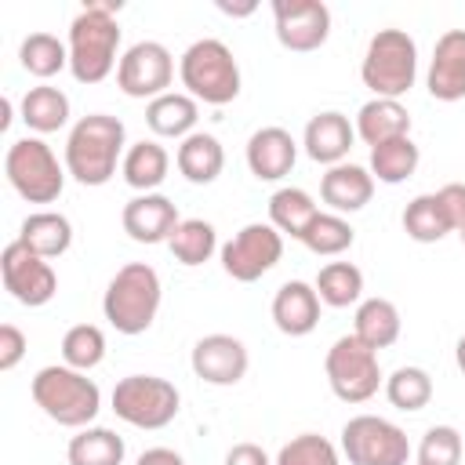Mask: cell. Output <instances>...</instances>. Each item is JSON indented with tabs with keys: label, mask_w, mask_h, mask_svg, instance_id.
<instances>
[{
	"label": "cell",
	"mask_w": 465,
	"mask_h": 465,
	"mask_svg": "<svg viewBox=\"0 0 465 465\" xmlns=\"http://www.w3.org/2000/svg\"><path fill=\"white\" fill-rule=\"evenodd\" d=\"M167 167H171L167 149H163L160 142H153V138H142V142H134V145L124 153L120 174H124V182H127L131 189L153 193V189L167 178Z\"/></svg>",
	"instance_id": "obj_25"
},
{
	"label": "cell",
	"mask_w": 465,
	"mask_h": 465,
	"mask_svg": "<svg viewBox=\"0 0 465 465\" xmlns=\"http://www.w3.org/2000/svg\"><path fill=\"white\" fill-rule=\"evenodd\" d=\"M178 73H182L185 91L196 102L229 105L240 94V65L232 58V51L214 36H203V40L189 44L182 62H178Z\"/></svg>",
	"instance_id": "obj_6"
},
{
	"label": "cell",
	"mask_w": 465,
	"mask_h": 465,
	"mask_svg": "<svg viewBox=\"0 0 465 465\" xmlns=\"http://www.w3.org/2000/svg\"><path fill=\"white\" fill-rule=\"evenodd\" d=\"M341 454L349 458V465H407L411 440L389 418L356 414L341 429Z\"/></svg>",
	"instance_id": "obj_10"
},
{
	"label": "cell",
	"mask_w": 465,
	"mask_h": 465,
	"mask_svg": "<svg viewBox=\"0 0 465 465\" xmlns=\"http://www.w3.org/2000/svg\"><path fill=\"white\" fill-rule=\"evenodd\" d=\"M18 240H22L33 254H40V258H58V254H65L69 243H73V225H69V218L58 214V211H36V214H29V218L22 222Z\"/></svg>",
	"instance_id": "obj_26"
},
{
	"label": "cell",
	"mask_w": 465,
	"mask_h": 465,
	"mask_svg": "<svg viewBox=\"0 0 465 465\" xmlns=\"http://www.w3.org/2000/svg\"><path fill=\"white\" fill-rule=\"evenodd\" d=\"M272 465H341V458H338V447L327 436L302 432V436H294L291 443L280 447Z\"/></svg>",
	"instance_id": "obj_39"
},
{
	"label": "cell",
	"mask_w": 465,
	"mask_h": 465,
	"mask_svg": "<svg viewBox=\"0 0 465 465\" xmlns=\"http://www.w3.org/2000/svg\"><path fill=\"white\" fill-rule=\"evenodd\" d=\"M280 258H283V232L272 222H251V225H243L222 247V269L232 280H240V283L262 280Z\"/></svg>",
	"instance_id": "obj_11"
},
{
	"label": "cell",
	"mask_w": 465,
	"mask_h": 465,
	"mask_svg": "<svg viewBox=\"0 0 465 465\" xmlns=\"http://www.w3.org/2000/svg\"><path fill=\"white\" fill-rule=\"evenodd\" d=\"M352 240H356V229L334 211H320L312 218V225L305 229V236H302V243L312 254H341V251L352 247Z\"/></svg>",
	"instance_id": "obj_37"
},
{
	"label": "cell",
	"mask_w": 465,
	"mask_h": 465,
	"mask_svg": "<svg viewBox=\"0 0 465 465\" xmlns=\"http://www.w3.org/2000/svg\"><path fill=\"white\" fill-rule=\"evenodd\" d=\"M276 40L287 51H316L331 36V11L323 0H276Z\"/></svg>",
	"instance_id": "obj_14"
},
{
	"label": "cell",
	"mask_w": 465,
	"mask_h": 465,
	"mask_svg": "<svg viewBox=\"0 0 465 465\" xmlns=\"http://www.w3.org/2000/svg\"><path fill=\"white\" fill-rule=\"evenodd\" d=\"M127 131L120 116L109 113H87L73 124L65 138V171L80 185H105L116 174V163H124Z\"/></svg>",
	"instance_id": "obj_2"
},
{
	"label": "cell",
	"mask_w": 465,
	"mask_h": 465,
	"mask_svg": "<svg viewBox=\"0 0 465 465\" xmlns=\"http://www.w3.org/2000/svg\"><path fill=\"white\" fill-rule=\"evenodd\" d=\"M225 465H272V461H269V454L258 443H236L225 454Z\"/></svg>",
	"instance_id": "obj_43"
},
{
	"label": "cell",
	"mask_w": 465,
	"mask_h": 465,
	"mask_svg": "<svg viewBox=\"0 0 465 465\" xmlns=\"http://www.w3.org/2000/svg\"><path fill=\"white\" fill-rule=\"evenodd\" d=\"M29 392L33 403L65 429H87L102 411V389L84 371H73L65 363L40 367L29 381Z\"/></svg>",
	"instance_id": "obj_3"
},
{
	"label": "cell",
	"mask_w": 465,
	"mask_h": 465,
	"mask_svg": "<svg viewBox=\"0 0 465 465\" xmlns=\"http://www.w3.org/2000/svg\"><path fill=\"white\" fill-rule=\"evenodd\" d=\"M418 465H461V436L454 425H432L418 443Z\"/></svg>",
	"instance_id": "obj_40"
},
{
	"label": "cell",
	"mask_w": 465,
	"mask_h": 465,
	"mask_svg": "<svg viewBox=\"0 0 465 465\" xmlns=\"http://www.w3.org/2000/svg\"><path fill=\"white\" fill-rule=\"evenodd\" d=\"M312 287H316V294H320L323 305L345 309V305L360 302V294H363V272L352 262H327L320 269V276H316Z\"/></svg>",
	"instance_id": "obj_34"
},
{
	"label": "cell",
	"mask_w": 465,
	"mask_h": 465,
	"mask_svg": "<svg viewBox=\"0 0 465 465\" xmlns=\"http://www.w3.org/2000/svg\"><path fill=\"white\" fill-rule=\"evenodd\" d=\"M7 124H11V102L4 98V102H0V127H7Z\"/></svg>",
	"instance_id": "obj_47"
},
{
	"label": "cell",
	"mask_w": 465,
	"mask_h": 465,
	"mask_svg": "<svg viewBox=\"0 0 465 465\" xmlns=\"http://www.w3.org/2000/svg\"><path fill=\"white\" fill-rule=\"evenodd\" d=\"M356 134L371 149L381 142H392V138H407L411 134V113L396 98H371L356 113Z\"/></svg>",
	"instance_id": "obj_23"
},
{
	"label": "cell",
	"mask_w": 465,
	"mask_h": 465,
	"mask_svg": "<svg viewBox=\"0 0 465 465\" xmlns=\"http://www.w3.org/2000/svg\"><path fill=\"white\" fill-rule=\"evenodd\" d=\"M440 203H443V214L450 222V229H465V182H447L440 193Z\"/></svg>",
	"instance_id": "obj_42"
},
{
	"label": "cell",
	"mask_w": 465,
	"mask_h": 465,
	"mask_svg": "<svg viewBox=\"0 0 465 465\" xmlns=\"http://www.w3.org/2000/svg\"><path fill=\"white\" fill-rule=\"evenodd\" d=\"M167 247H171L174 262H182V265H203L214 254V247H218V232L203 218H182L178 229H174V236L167 240Z\"/></svg>",
	"instance_id": "obj_35"
},
{
	"label": "cell",
	"mask_w": 465,
	"mask_h": 465,
	"mask_svg": "<svg viewBox=\"0 0 465 465\" xmlns=\"http://www.w3.org/2000/svg\"><path fill=\"white\" fill-rule=\"evenodd\" d=\"M298 160V142L283 127H258L247 138V167L258 182H280Z\"/></svg>",
	"instance_id": "obj_18"
},
{
	"label": "cell",
	"mask_w": 465,
	"mask_h": 465,
	"mask_svg": "<svg viewBox=\"0 0 465 465\" xmlns=\"http://www.w3.org/2000/svg\"><path fill=\"white\" fill-rule=\"evenodd\" d=\"M331 392L341 403H363L378 392L381 385V367H378V352L371 345H363L356 334H341L323 360Z\"/></svg>",
	"instance_id": "obj_9"
},
{
	"label": "cell",
	"mask_w": 465,
	"mask_h": 465,
	"mask_svg": "<svg viewBox=\"0 0 465 465\" xmlns=\"http://www.w3.org/2000/svg\"><path fill=\"white\" fill-rule=\"evenodd\" d=\"M196 120H200V105L193 94L182 91H167L145 105V124L160 138H189Z\"/></svg>",
	"instance_id": "obj_24"
},
{
	"label": "cell",
	"mask_w": 465,
	"mask_h": 465,
	"mask_svg": "<svg viewBox=\"0 0 465 465\" xmlns=\"http://www.w3.org/2000/svg\"><path fill=\"white\" fill-rule=\"evenodd\" d=\"M102 356H105V334L94 323H76V327L65 331V338H62V360H65V367L87 374L91 367L102 363Z\"/></svg>",
	"instance_id": "obj_38"
},
{
	"label": "cell",
	"mask_w": 465,
	"mask_h": 465,
	"mask_svg": "<svg viewBox=\"0 0 465 465\" xmlns=\"http://www.w3.org/2000/svg\"><path fill=\"white\" fill-rule=\"evenodd\" d=\"M69 120V98L51 87V84H40V87H29L25 98H22V124L36 134H51L58 127H65Z\"/></svg>",
	"instance_id": "obj_30"
},
{
	"label": "cell",
	"mask_w": 465,
	"mask_h": 465,
	"mask_svg": "<svg viewBox=\"0 0 465 465\" xmlns=\"http://www.w3.org/2000/svg\"><path fill=\"white\" fill-rule=\"evenodd\" d=\"M218 11H225V15H251V11H254V4H243V7H232V4H218Z\"/></svg>",
	"instance_id": "obj_45"
},
{
	"label": "cell",
	"mask_w": 465,
	"mask_h": 465,
	"mask_svg": "<svg viewBox=\"0 0 465 465\" xmlns=\"http://www.w3.org/2000/svg\"><path fill=\"white\" fill-rule=\"evenodd\" d=\"M0 276H4V287L11 291L15 302L36 309V305H47L58 291V276L51 269L47 258L33 254L22 240H11L0 254Z\"/></svg>",
	"instance_id": "obj_13"
},
{
	"label": "cell",
	"mask_w": 465,
	"mask_h": 465,
	"mask_svg": "<svg viewBox=\"0 0 465 465\" xmlns=\"http://www.w3.org/2000/svg\"><path fill=\"white\" fill-rule=\"evenodd\" d=\"M385 396L396 411H421L432 400V378L421 367H396L385 378Z\"/></svg>",
	"instance_id": "obj_36"
},
{
	"label": "cell",
	"mask_w": 465,
	"mask_h": 465,
	"mask_svg": "<svg viewBox=\"0 0 465 465\" xmlns=\"http://www.w3.org/2000/svg\"><path fill=\"white\" fill-rule=\"evenodd\" d=\"M418 160H421V153L411 142V134L392 138V142H381V145L371 149V174L385 185H400L418 171Z\"/></svg>",
	"instance_id": "obj_31"
},
{
	"label": "cell",
	"mask_w": 465,
	"mask_h": 465,
	"mask_svg": "<svg viewBox=\"0 0 465 465\" xmlns=\"http://www.w3.org/2000/svg\"><path fill=\"white\" fill-rule=\"evenodd\" d=\"M178 389L156 374H127L113 389V414L134 429H163L178 418Z\"/></svg>",
	"instance_id": "obj_8"
},
{
	"label": "cell",
	"mask_w": 465,
	"mask_h": 465,
	"mask_svg": "<svg viewBox=\"0 0 465 465\" xmlns=\"http://www.w3.org/2000/svg\"><path fill=\"white\" fill-rule=\"evenodd\" d=\"M352 142H356V127L349 124L345 113H334V109L316 113V116L305 124V138H302L309 160H316V163H323V167L345 163Z\"/></svg>",
	"instance_id": "obj_19"
},
{
	"label": "cell",
	"mask_w": 465,
	"mask_h": 465,
	"mask_svg": "<svg viewBox=\"0 0 465 465\" xmlns=\"http://www.w3.org/2000/svg\"><path fill=\"white\" fill-rule=\"evenodd\" d=\"M403 232H407L411 240H418V243H436V240H443L447 232H454L436 193H421V196H414V200L403 207Z\"/></svg>",
	"instance_id": "obj_32"
},
{
	"label": "cell",
	"mask_w": 465,
	"mask_h": 465,
	"mask_svg": "<svg viewBox=\"0 0 465 465\" xmlns=\"http://www.w3.org/2000/svg\"><path fill=\"white\" fill-rule=\"evenodd\" d=\"M374 196V174L360 163H334L320 178V200L334 214H352L363 211Z\"/></svg>",
	"instance_id": "obj_20"
},
{
	"label": "cell",
	"mask_w": 465,
	"mask_h": 465,
	"mask_svg": "<svg viewBox=\"0 0 465 465\" xmlns=\"http://www.w3.org/2000/svg\"><path fill=\"white\" fill-rule=\"evenodd\" d=\"M360 76L374 91V98L400 102L418 76V44L403 29H378L363 51Z\"/></svg>",
	"instance_id": "obj_5"
},
{
	"label": "cell",
	"mask_w": 465,
	"mask_h": 465,
	"mask_svg": "<svg viewBox=\"0 0 465 465\" xmlns=\"http://www.w3.org/2000/svg\"><path fill=\"white\" fill-rule=\"evenodd\" d=\"M458 236H461V243H465V229H461V232H458Z\"/></svg>",
	"instance_id": "obj_48"
},
{
	"label": "cell",
	"mask_w": 465,
	"mask_h": 465,
	"mask_svg": "<svg viewBox=\"0 0 465 465\" xmlns=\"http://www.w3.org/2000/svg\"><path fill=\"white\" fill-rule=\"evenodd\" d=\"M174 163H178V171H182L185 182L211 185L222 174V167H225V149H222V142L214 134L193 131L189 138H182V145L174 153Z\"/></svg>",
	"instance_id": "obj_22"
},
{
	"label": "cell",
	"mask_w": 465,
	"mask_h": 465,
	"mask_svg": "<svg viewBox=\"0 0 465 465\" xmlns=\"http://www.w3.org/2000/svg\"><path fill=\"white\" fill-rule=\"evenodd\" d=\"M124 454H127L124 440L113 429H102V425L80 429L65 447L69 465H124Z\"/></svg>",
	"instance_id": "obj_29"
},
{
	"label": "cell",
	"mask_w": 465,
	"mask_h": 465,
	"mask_svg": "<svg viewBox=\"0 0 465 465\" xmlns=\"http://www.w3.org/2000/svg\"><path fill=\"white\" fill-rule=\"evenodd\" d=\"M11 189L29 203H54L65 189V171L44 138H18L4 156Z\"/></svg>",
	"instance_id": "obj_7"
},
{
	"label": "cell",
	"mask_w": 465,
	"mask_h": 465,
	"mask_svg": "<svg viewBox=\"0 0 465 465\" xmlns=\"http://www.w3.org/2000/svg\"><path fill=\"white\" fill-rule=\"evenodd\" d=\"M18 62L25 73L47 80L69 65V44H62L54 33H29L18 47Z\"/></svg>",
	"instance_id": "obj_33"
},
{
	"label": "cell",
	"mask_w": 465,
	"mask_h": 465,
	"mask_svg": "<svg viewBox=\"0 0 465 465\" xmlns=\"http://www.w3.org/2000/svg\"><path fill=\"white\" fill-rule=\"evenodd\" d=\"M429 94L436 102H461L465 98V29H447L429 62Z\"/></svg>",
	"instance_id": "obj_17"
},
{
	"label": "cell",
	"mask_w": 465,
	"mask_h": 465,
	"mask_svg": "<svg viewBox=\"0 0 465 465\" xmlns=\"http://www.w3.org/2000/svg\"><path fill=\"white\" fill-rule=\"evenodd\" d=\"M25 349H29L25 334L15 323H4L0 327V371H15L22 363V356H25Z\"/></svg>",
	"instance_id": "obj_41"
},
{
	"label": "cell",
	"mask_w": 465,
	"mask_h": 465,
	"mask_svg": "<svg viewBox=\"0 0 465 465\" xmlns=\"http://www.w3.org/2000/svg\"><path fill=\"white\" fill-rule=\"evenodd\" d=\"M400 309L389 302V298H367V302H360V309H356V323H352V334L363 341V345H371L374 352L378 349H389L396 338H400Z\"/></svg>",
	"instance_id": "obj_27"
},
{
	"label": "cell",
	"mask_w": 465,
	"mask_h": 465,
	"mask_svg": "<svg viewBox=\"0 0 465 465\" xmlns=\"http://www.w3.org/2000/svg\"><path fill=\"white\" fill-rule=\"evenodd\" d=\"M124 232L134 243H167L178 229V207L163 193H138L134 200L124 203Z\"/></svg>",
	"instance_id": "obj_16"
},
{
	"label": "cell",
	"mask_w": 465,
	"mask_h": 465,
	"mask_svg": "<svg viewBox=\"0 0 465 465\" xmlns=\"http://www.w3.org/2000/svg\"><path fill=\"white\" fill-rule=\"evenodd\" d=\"M174 80V58L163 44L156 40H138L124 51L120 65H116V87L127 98H160L167 94Z\"/></svg>",
	"instance_id": "obj_12"
},
{
	"label": "cell",
	"mask_w": 465,
	"mask_h": 465,
	"mask_svg": "<svg viewBox=\"0 0 465 465\" xmlns=\"http://www.w3.org/2000/svg\"><path fill=\"white\" fill-rule=\"evenodd\" d=\"M160 276L145 262H127L105 287L102 312L120 334H145L160 312Z\"/></svg>",
	"instance_id": "obj_4"
},
{
	"label": "cell",
	"mask_w": 465,
	"mask_h": 465,
	"mask_svg": "<svg viewBox=\"0 0 465 465\" xmlns=\"http://www.w3.org/2000/svg\"><path fill=\"white\" fill-rule=\"evenodd\" d=\"M316 214H320V207H316L312 196H309L305 189H298V185H283V189H276V193L269 196V222H272L283 236L302 240Z\"/></svg>",
	"instance_id": "obj_28"
},
{
	"label": "cell",
	"mask_w": 465,
	"mask_h": 465,
	"mask_svg": "<svg viewBox=\"0 0 465 465\" xmlns=\"http://www.w3.org/2000/svg\"><path fill=\"white\" fill-rule=\"evenodd\" d=\"M454 360H458V371L465 374V334L458 338V349H454Z\"/></svg>",
	"instance_id": "obj_46"
},
{
	"label": "cell",
	"mask_w": 465,
	"mask_h": 465,
	"mask_svg": "<svg viewBox=\"0 0 465 465\" xmlns=\"http://www.w3.org/2000/svg\"><path fill=\"white\" fill-rule=\"evenodd\" d=\"M193 374L203 378L207 385H236L247 374V345L232 334H203L193 345Z\"/></svg>",
	"instance_id": "obj_15"
},
{
	"label": "cell",
	"mask_w": 465,
	"mask_h": 465,
	"mask_svg": "<svg viewBox=\"0 0 465 465\" xmlns=\"http://www.w3.org/2000/svg\"><path fill=\"white\" fill-rule=\"evenodd\" d=\"M272 323L291 338L312 334L316 323H320V294H316V287L305 283V280H287L272 298Z\"/></svg>",
	"instance_id": "obj_21"
},
{
	"label": "cell",
	"mask_w": 465,
	"mask_h": 465,
	"mask_svg": "<svg viewBox=\"0 0 465 465\" xmlns=\"http://www.w3.org/2000/svg\"><path fill=\"white\" fill-rule=\"evenodd\" d=\"M134 465H185V461H182V454L171 450V447H149V450L138 454Z\"/></svg>",
	"instance_id": "obj_44"
},
{
	"label": "cell",
	"mask_w": 465,
	"mask_h": 465,
	"mask_svg": "<svg viewBox=\"0 0 465 465\" xmlns=\"http://www.w3.org/2000/svg\"><path fill=\"white\" fill-rule=\"evenodd\" d=\"M120 0H87L69 25V73L80 84H102L120 51Z\"/></svg>",
	"instance_id": "obj_1"
}]
</instances>
